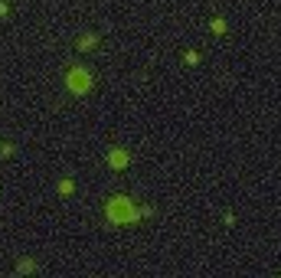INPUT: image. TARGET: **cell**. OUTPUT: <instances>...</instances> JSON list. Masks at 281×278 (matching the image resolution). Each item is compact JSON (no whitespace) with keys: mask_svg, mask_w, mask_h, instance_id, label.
I'll return each instance as SVG.
<instances>
[{"mask_svg":"<svg viewBox=\"0 0 281 278\" xmlns=\"http://www.w3.org/2000/svg\"><path fill=\"white\" fill-rule=\"evenodd\" d=\"M105 213H108V219H111L115 226H118V222H134V219L141 216V213L128 203V197H111V200H108V210H105Z\"/></svg>","mask_w":281,"mask_h":278,"instance_id":"1","label":"cell"},{"mask_svg":"<svg viewBox=\"0 0 281 278\" xmlns=\"http://www.w3.org/2000/svg\"><path fill=\"white\" fill-rule=\"evenodd\" d=\"M222 30H226V20L216 17V20H212V33H222Z\"/></svg>","mask_w":281,"mask_h":278,"instance_id":"5","label":"cell"},{"mask_svg":"<svg viewBox=\"0 0 281 278\" xmlns=\"http://www.w3.org/2000/svg\"><path fill=\"white\" fill-rule=\"evenodd\" d=\"M59 193H72V180H63V183H59Z\"/></svg>","mask_w":281,"mask_h":278,"instance_id":"6","label":"cell"},{"mask_svg":"<svg viewBox=\"0 0 281 278\" xmlns=\"http://www.w3.org/2000/svg\"><path fill=\"white\" fill-rule=\"evenodd\" d=\"M108 164H111V167H125V164H128V154H125L121 148H115L111 154H108Z\"/></svg>","mask_w":281,"mask_h":278,"instance_id":"3","label":"cell"},{"mask_svg":"<svg viewBox=\"0 0 281 278\" xmlns=\"http://www.w3.org/2000/svg\"><path fill=\"white\" fill-rule=\"evenodd\" d=\"M92 46H95V36H82L79 39V50H92Z\"/></svg>","mask_w":281,"mask_h":278,"instance_id":"4","label":"cell"},{"mask_svg":"<svg viewBox=\"0 0 281 278\" xmlns=\"http://www.w3.org/2000/svg\"><path fill=\"white\" fill-rule=\"evenodd\" d=\"M69 88H72V92H79V95H85L88 88H92V79H88V75L82 72L79 66H75L72 72H69Z\"/></svg>","mask_w":281,"mask_h":278,"instance_id":"2","label":"cell"}]
</instances>
